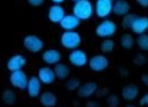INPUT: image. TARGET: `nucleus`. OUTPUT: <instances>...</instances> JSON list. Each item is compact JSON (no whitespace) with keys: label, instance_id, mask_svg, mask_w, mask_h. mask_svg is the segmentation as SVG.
<instances>
[{"label":"nucleus","instance_id":"ddd939ff","mask_svg":"<svg viewBox=\"0 0 148 107\" xmlns=\"http://www.w3.org/2000/svg\"><path fill=\"white\" fill-rule=\"evenodd\" d=\"M61 53L58 49H49L44 51L41 59L45 64L48 65H56L61 60Z\"/></svg>","mask_w":148,"mask_h":107},{"label":"nucleus","instance_id":"cd10ccee","mask_svg":"<svg viewBox=\"0 0 148 107\" xmlns=\"http://www.w3.org/2000/svg\"><path fill=\"white\" fill-rule=\"evenodd\" d=\"M145 56L143 55V54H140V53L136 56V58L134 60V63H135V64H136V65H143V64L145 63Z\"/></svg>","mask_w":148,"mask_h":107},{"label":"nucleus","instance_id":"2eb2a0df","mask_svg":"<svg viewBox=\"0 0 148 107\" xmlns=\"http://www.w3.org/2000/svg\"><path fill=\"white\" fill-rule=\"evenodd\" d=\"M130 29L134 34L138 35L145 34L148 30V17L147 16L136 17Z\"/></svg>","mask_w":148,"mask_h":107},{"label":"nucleus","instance_id":"f704fd0d","mask_svg":"<svg viewBox=\"0 0 148 107\" xmlns=\"http://www.w3.org/2000/svg\"><path fill=\"white\" fill-rule=\"evenodd\" d=\"M73 2H76V1H79V0H72Z\"/></svg>","mask_w":148,"mask_h":107},{"label":"nucleus","instance_id":"c9c22d12","mask_svg":"<svg viewBox=\"0 0 148 107\" xmlns=\"http://www.w3.org/2000/svg\"><path fill=\"white\" fill-rule=\"evenodd\" d=\"M112 1H113V2H115V1H116V0H112Z\"/></svg>","mask_w":148,"mask_h":107},{"label":"nucleus","instance_id":"a211bd4d","mask_svg":"<svg viewBox=\"0 0 148 107\" xmlns=\"http://www.w3.org/2000/svg\"><path fill=\"white\" fill-rule=\"evenodd\" d=\"M139 94V87L134 84H129L124 86L122 89L121 95L126 101H133L135 100Z\"/></svg>","mask_w":148,"mask_h":107},{"label":"nucleus","instance_id":"9b49d317","mask_svg":"<svg viewBox=\"0 0 148 107\" xmlns=\"http://www.w3.org/2000/svg\"><path fill=\"white\" fill-rule=\"evenodd\" d=\"M37 77L39 78L40 82L45 85H50L53 83L56 79L54 69L48 66L40 67L37 71Z\"/></svg>","mask_w":148,"mask_h":107},{"label":"nucleus","instance_id":"6e6552de","mask_svg":"<svg viewBox=\"0 0 148 107\" xmlns=\"http://www.w3.org/2000/svg\"><path fill=\"white\" fill-rule=\"evenodd\" d=\"M87 54L82 49H75L71 50L68 55V61L72 66L82 67L88 64Z\"/></svg>","mask_w":148,"mask_h":107},{"label":"nucleus","instance_id":"39448f33","mask_svg":"<svg viewBox=\"0 0 148 107\" xmlns=\"http://www.w3.org/2000/svg\"><path fill=\"white\" fill-rule=\"evenodd\" d=\"M9 80L10 85L12 86L14 88L18 89L19 91L26 90L29 79H28L26 73L22 69L10 72Z\"/></svg>","mask_w":148,"mask_h":107},{"label":"nucleus","instance_id":"f3484780","mask_svg":"<svg viewBox=\"0 0 148 107\" xmlns=\"http://www.w3.org/2000/svg\"><path fill=\"white\" fill-rule=\"evenodd\" d=\"M131 10L130 3L127 0H116L113 3L112 12L117 16H124L129 13Z\"/></svg>","mask_w":148,"mask_h":107},{"label":"nucleus","instance_id":"2f4dec72","mask_svg":"<svg viewBox=\"0 0 148 107\" xmlns=\"http://www.w3.org/2000/svg\"><path fill=\"white\" fill-rule=\"evenodd\" d=\"M136 2L139 6H142L143 8H147L148 7V0H136Z\"/></svg>","mask_w":148,"mask_h":107},{"label":"nucleus","instance_id":"7ed1b4c3","mask_svg":"<svg viewBox=\"0 0 148 107\" xmlns=\"http://www.w3.org/2000/svg\"><path fill=\"white\" fill-rule=\"evenodd\" d=\"M117 30L115 22L110 19H104L95 28V34L100 38H110L114 36Z\"/></svg>","mask_w":148,"mask_h":107},{"label":"nucleus","instance_id":"dca6fc26","mask_svg":"<svg viewBox=\"0 0 148 107\" xmlns=\"http://www.w3.org/2000/svg\"><path fill=\"white\" fill-rule=\"evenodd\" d=\"M98 90L97 84L94 82H87L80 86L78 89V95L80 98H87L96 94Z\"/></svg>","mask_w":148,"mask_h":107},{"label":"nucleus","instance_id":"473e14b6","mask_svg":"<svg viewBox=\"0 0 148 107\" xmlns=\"http://www.w3.org/2000/svg\"><path fill=\"white\" fill-rule=\"evenodd\" d=\"M141 80H142V82L143 83V84L148 86V75H142Z\"/></svg>","mask_w":148,"mask_h":107},{"label":"nucleus","instance_id":"c756f323","mask_svg":"<svg viewBox=\"0 0 148 107\" xmlns=\"http://www.w3.org/2000/svg\"><path fill=\"white\" fill-rule=\"evenodd\" d=\"M108 94H109V91H108V89L107 88L100 89V90H97V91L96 92V95H97V97H99V98L106 96Z\"/></svg>","mask_w":148,"mask_h":107},{"label":"nucleus","instance_id":"c85d7f7f","mask_svg":"<svg viewBox=\"0 0 148 107\" xmlns=\"http://www.w3.org/2000/svg\"><path fill=\"white\" fill-rule=\"evenodd\" d=\"M29 5L34 7H38L40 6L42 4H44L45 0H26Z\"/></svg>","mask_w":148,"mask_h":107},{"label":"nucleus","instance_id":"7c9ffc66","mask_svg":"<svg viewBox=\"0 0 148 107\" xmlns=\"http://www.w3.org/2000/svg\"><path fill=\"white\" fill-rule=\"evenodd\" d=\"M139 103L140 106H148V94H146L140 98Z\"/></svg>","mask_w":148,"mask_h":107},{"label":"nucleus","instance_id":"f257e3e1","mask_svg":"<svg viewBox=\"0 0 148 107\" xmlns=\"http://www.w3.org/2000/svg\"><path fill=\"white\" fill-rule=\"evenodd\" d=\"M72 14L80 21H87L94 14V6L90 0H79L74 3Z\"/></svg>","mask_w":148,"mask_h":107},{"label":"nucleus","instance_id":"bb28decb","mask_svg":"<svg viewBox=\"0 0 148 107\" xmlns=\"http://www.w3.org/2000/svg\"><path fill=\"white\" fill-rule=\"evenodd\" d=\"M107 105L110 107H116L119 104V99L114 95H111L108 96V98L106 99Z\"/></svg>","mask_w":148,"mask_h":107},{"label":"nucleus","instance_id":"412c9836","mask_svg":"<svg viewBox=\"0 0 148 107\" xmlns=\"http://www.w3.org/2000/svg\"><path fill=\"white\" fill-rule=\"evenodd\" d=\"M120 43L122 48L124 49H132L135 45V39L131 34H124L121 37Z\"/></svg>","mask_w":148,"mask_h":107},{"label":"nucleus","instance_id":"6ab92c4d","mask_svg":"<svg viewBox=\"0 0 148 107\" xmlns=\"http://www.w3.org/2000/svg\"><path fill=\"white\" fill-rule=\"evenodd\" d=\"M40 102L43 106L54 107L57 104V97L51 91H45L40 95Z\"/></svg>","mask_w":148,"mask_h":107},{"label":"nucleus","instance_id":"a878e982","mask_svg":"<svg viewBox=\"0 0 148 107\" xmlns=\"http://www.w3.org/2000/svg\"><path fill=\"white\" fill-rule=\"evenodd\" d=\"M79 86H80V81L77 79H71L66 81V87L70 91H74L78 90Z\"/></svg>","mask_w":148,"mask_h":107},{"label":"nucleus","instance_id":"f03ea898","mask_svg":"<svg viewBox=\"0 0 148 107\" xmlns=\"http://www.w3.org/2000/svg\"><path fill=\"white\" fill-rule=\"evenodd\" d=\"M61 46L68 50L78 49L82 43L81 35L75 30L64 31L60 38Z\"/></svg>","mask_w":148,"mask_h":107},{"label":"nucleus","instance_id":"423d86ee","mask_svg":"<svg viewBox=\"0 0 148 107\" xmlns=\"http://www.w3.org/2000/svg\"><path fill=\"white\" fill-rule=\"evenodd\" d=\"M109 65V59L103 54H97L93 56L88 60V66L94 72H102L106 70Z\"/></svg>","mask_w":148,"mask_h":107},{"label":"nucleus","instance_id":"9d476101","mask_svg":"<svg viewBox=\"0 0 148 107\" xmlns=\"http://www.w3.org/2000/svg\"><path fill=\"white\" fill-rule=\"evenodd\" d=\"M65 15V10L60 4H53L48 10V19L55 24H59Z\"/></svg>","mask_w":148,"mask_h":107},{"label":"nucleus","instance_id":"20e7f679","mask_svg":"<svg viewBox=\"0 0 148 107\" xmlns=\"http://www.w3.org/2000/svg\"><path fill=\"white\" fill-rule=\"evenodd\" d=\"M22 43L25 49L32 53H38L42 51L45 46L42 39L34 34H29L25 36Z\"/></svg>","mask_w":148,"mask_h":107},{"label":"nucleus","instance_id":"0eeeda50","mask_svg":"<svg viewBox=\"0 0 148 107\" xmlns=\"http://www.w3.org/2000/svg\"><path fill=\"white\" fill-rule=\"evenodd\" d=\"M112 0H96L94 4V14L99 19H105L112 12Z\"/></svg>","mask_w":148,"mask_h":107},{"label":"nucleus","instance_id":"1a4fd4ad","mask_svg":"<svg viewBox=\"0 0 148 107\" xmlns=\"http://www.w3.org/2000/svg\"><path fill=\"white\" fill-rule=\"evenodd\" d=\"M27 60L21 54H14L11 56L6 62V68L10 72L21 70L25 66Z\"/></svg>","mask_w":148,"mask_h":107},{"label":"nucleus","instance_id":"72a5a7b5","mask_svg":"<svg viewBox=\"0 0 148 107\" xmlns=\"http://www.w3.org/2000/svg\"><path fill=\"white\" fill-rule=\"evenodd\" d=\"M66 0H51V3H53V4H62L63 3H64Z\"/></svg>","mask_w":148,"mask_h":107},{"label":"nucleus","instance_id":"4468645a","mask_svg":"<svg viewBox=\"0 0 148 107\" xmlns=\"http://www.w3.org/2000/svg\"><path fill=\"white\" fill-rule=\"evenodd\" d=\"M80 21H81L73 14H66V15L61 20L59 25L61 29H63L64 31L75 30L76 28L79 26Z\"/></svg>","mask_w":148,"mask_h":107},{"label":"nucleus","instance_id":"f8f14e48","mask_svg":"<svg viewBox=\"0 0 148 107\" xmlns=\"http://www.w3.org/2000/svg\"><path fill=\"white\" fill-rule=\"evenodd\" d=\"M41 84L42 83L40 82L37 75L29 78V82L26 87V91L29 97L35 98L40 96L41 92Z\"/></svg>","mask_w":148,"mask_h":107},{"label":"nucleus","instance_id":"aec40b11","mask_svg":"<svg viewBox=\"0 0 148 107\" xmlns=\"http://www.w3.org/2000/svg\"><path fill=\"white\" fill-rule=\"evenodd\" d=\"M53 69H54L56 79L60 80H64L66 79L71 73V71H70L68 66L65 64L60 63V62L58 63L57 64H56Z\"/></svg>","mask_w":148,"mask_h":107},{"label":"nucleus","instance_id":"b1692460","mask_svg":"<svg viewBox=\"0 0 148 107\" xmlns=\"http://www.w3.org/2000/svg\"><path fill=\"white\" fill-rule=\"evenodd\" d=\"M137 46L143 51H148V34L139 35L136 41Z\"/></svg>","mask_w":148,"mask_h":107},{"label":"nucleus","instance_id":"393cba45","mask_svg":"<svg viewBox=\"0 0 148 107\" xmlns=\"http://www.w3.org/2000/svg\"><path fill=\"white\" fill-rule=\"evenodd\" d=\"M137 16L135 15L134 14H127L126 15H124L123 17V19H122V22H121V25L122 26L124 29H130L132 25L134 20L136 19Z\"/></svg>","mask_w":148,"mask_h":107},{"label":"nucleus","instance_id":"5701e85b","mask_svg":"<svg viewBox=\"0 0 148 107\" xmlns=\"http://www.w3.org/2000/svg\"><path fill=\"white\" fill-rule=\"evenodd\" d=\"M3 100L7 105H14L17 100L15 92L13 90L6 89L3 93Z\"/></svg>","mask_w":148,"mask_h":107},{"label":"nucleus","instance_id":"4be33fe9","mask_svg":"<svg viewBox=\"0 0 148 107\" xmlns=\"http://www.w3.org/2000/svg\"><path fill=\"white\" fill-rule=\"evenodd\" d=\"M115 49V42L111 38H105L101 43L100 49L104 54L110 53Z\"/></svg>","mask_w":148,"mask_h":107}]
</instances>
